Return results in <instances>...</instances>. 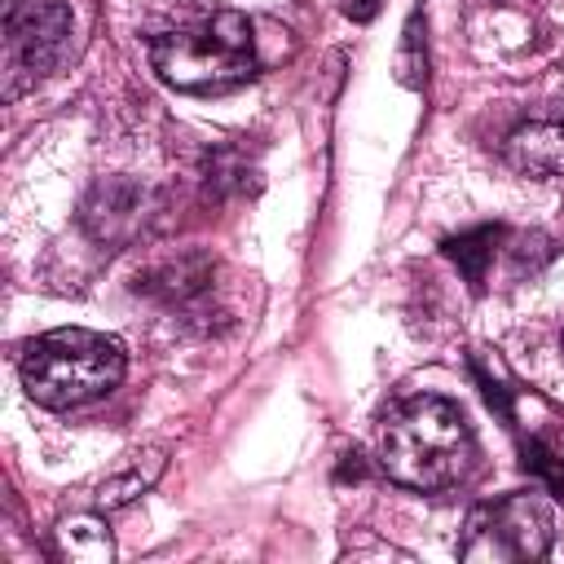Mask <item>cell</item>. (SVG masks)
Instances as JSON below:
<instances>
[{"mask_svg":"<svg viewBox=\"0 0 564 564\" xmlns=\"http://www.w3.org/2000/svg\"><path fill=\"white\" fill-rule=\"evenodd\" d=\"M379 463L405 489H445L471 463V427L454 401L410 397L388 414Z\"/></svg>","mask_w":564,"mask_h":564,"instance_id":"cell-1","label":"cell"},{"mask_svg":"<svg viewBox=\"0 0 564 564\" xmlns=\"http://www.w3.org/2000/svg\"><path fill=\"white\" fill-rule=\"evenodd\" d=\"M150 62L172 88L220 93V88H234V84L251 79L256 35H251V22L242 13L220 9V13H212L194 26L163 31L150 44Z\"/></svg>","mask_w":564,"mask_h":564,"instance_id":"cell-2","label":"cell"},{"mask_svg":"<svg viewBox=\"0 0 564 564\" xmlns=\"http://www.w3.org/2000/svg\"><path fill=\"white\" fill-rule=\"evenodd\" d=\"M123 379V348L97 330L62 326L40 335L22 357V388L48 410L106 397Z\"/></svg>","mask_w":564,"mask_h":564,"instance_id":"cell-3","label":"cell"},{"mask_svg":"<svg viewBox=\"0 0 564 564\" xmlns=\"http://www.w3.org/2000/svg\"><path fill=\"white\" fill-rule=\"evenodd\" d=\"M555 516L542 494H507L494 502H480L467 516L458 555L471 564H520L542 560L551 551Z\"/></svg>","mask_w":564,"mask_h":564,"instance_id":"cell-4","label":"cell"},{"mask_svg":"<svg viewBox=\"0 0 564 564\" xmlns=\"http://www.w3.org/2000/svg\"><path fill=\"white\" fill-rule=\"evenodd\" d=\"M70 44V9L57 0H13L4 9V97L40 84Z\"/></svg>","mask_w":564,"mask_h":564,"instance_id":"cell-5","label":"cell"},{"mask_svg":"<svg viewBox=\"0 0 564 564\" xmlns=\"http://www.w3.org/2000/svg\"><path fill=\"white\" fill-rule=\"evenodd\" d=\"M507 159H511L520 172L560 176V172H564V101H560V110L520 123V128L507 137Z\"/></svg>","mask_w":564,"mask_h":564,"instance_id":"cell-6","label":"cell"},{"mask_svg":"<svg viewBox=\"0 0 564 564\" xmlns=\"http://www.w3.org/2000/svg\"><path fill=\"white\" fill-rule=\"evenodd\" d=\"M141 203H145L141 185H132V181H97L93 194L84 198V225L101 242H123L141 220Z\"/></svg>","mask_w":564,"mask_h":564,"instance_id":"cell-7","label":"cell"},{"mask_svg":"<svg viewBox=\"0 0 564 564\" xmlns=\"http://www.w3.org/2000/svg\"><path fill=\"white\" fill-rule=\"evenodd\" d=\"M212 282V260L203 251L176 256V260H159L154 269H145L137 278V291L159 295V300H189Z\"/></svg>","mask_w":564,"mask_h":564,"instance_id":"cell-8","label":"cell"},{"mask_svg":"<svg viewBox=\"0 0 564 564\" xmlns=\"http://www.w3.org/2000/svg\"><path fill=\"white\" fill-rule=\"evenodd\" d=\"M159 471H163V454H159V449L132 454V463H128L123 471H115V476H106V480L97 485V511H119V507H128L132 498H141V494L159 480Z\"/></svg>","mask_w":564,"mask_h":564,"instance_id":"cell-9","label":"cell"},{"mask_svg":"<svg viewBox=\"0 0 564 564\" xmlns=\"http://www.w3.org/2000/svg\"><path fill=\"white\" fill-rule=\"evenodd\" d=\"M57 546L66 560L75 564H110L115 546H110V533L97 516H70L57 524Z\"/></svg>","mask_w":564,"mask_h":564,"instance_id":"cell-10","label":"cell"},{"mask_svg":"<svg viewBox=\"0 0 564 564\" xmlns=\"http://www.w3.org/2000/svg\"><path fill=\"white\" fill-rule=\"evenodd\" d=\"M498 242H502V229H498V225H480V229H471V234L449 238V242H445V256H449V260L467 273V282L480 291V286H485V269H489Z\"/></svg>","mask_w":564,"mask_h":564,"instance_id":"cell-11","label":"cell"},{"mask_svg":"<svg viewBox=\"0 0 564 564\" xmlns=\"http://www.w3.org/2000/svg\"><path fill=\"white\" fill-rule=\"evenodd\" d=\"M423 66H427V57H423V13H410L405 35H401V53H397V79L419 88L423 84Z\"/></svg>","mask_w":564,"mask_h":564,"instance_id":"cell-12","label":"cell"},{"mask_svg":"<svg viewBox=\"0 0 564 564\" xmlns=\"http://www.w3.org/2000/svg\"><path fill=\"white\" fill-rule=\"evenodd\" d=\"M344 13H348L352 22H370V18L379 13V0H344Z\"/></svg>","mask_w":564,"mask_h":564,"instance_id":"cell-13","label":"cell"}]
</instances>
